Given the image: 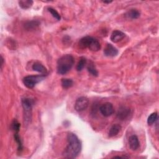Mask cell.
<instances>
[{"mask_svg":"<svg viewBox=\"0 0 159 159\" xmlns=\"http://www.w3.org/2000/svg\"><path fill=\"white\" fill-rule=\"evenodd\" d=\"M32 68L34 71H37L40 73H41V75H47V68L41 63H40L39 61L35 62L32 65Z\"/></svg>","mask_w":159,"mask_h":159,"instance_id":"7c38bea8","label":"cell"},{"mask_svg":"<svg viewBox=\"0 0 159 159\" xmlns=\"http://www.w3.org/2000/svg\"><path fill=\"white\" fill-rule=\"evenodd\" d=\"M88 71L93 76H98V71L96 69V68L94 66V64L91 61L87 67Z\"/></svg>","mask_w":159,"mask_h":159,"instance_id":"d6986e66","label":"cell"},{"mask_svg":"<svg viewBox=\"0 0 159 159\" xmlns=\"http://www.w3.org/2000/svg\"><path fill=\"white\" fill-rule=\"evenodd\" d=\"M48 11L52 15V16L55 19H56L57 20H60L61 19V16L60 14L55 9L50 7H48Z\"/></svg>","mask_w":159,"mask_h":159,"instance_id":"7402d4cb","label":"cell"},{"mask_svg":"<svg viewBox=\"0 0 159 159\" xmlns=\"http://www.w3.org/2000/svg\"><path fill=\"white\" fill-rule=\"evenodd\" d=\"M104 3H107V4H109L111 2H112V1H102Z\"/></svg>","mask_w":159,"mask_h":159,"instance_id":"d4e9b609","label":"cell"},{"mask_svg":"<svg viewBox=\"0 0 159 159\" xmlns=\"http://www.w3.org/2000/svg\"><path fill=\"white\" fill-rule=\"evenodd\" d=\"M129 145L130 148L133 151H135L139 148L140 146V142L137 135H132L129 137Z\"/></svg>","mask_w":159,"mask_h":159,"instance_id":"8fae6325","label":"cell"},{"mask_svg":"<svg viewBox=\"0 0 159 159\" xmlns=\"http://www.w3.org/2000/svg\"><path fill=\"white\" fill-rule=\"evenodd\" d=\"M158 118V114L157 112L152 113L147 119V124L148 125H152L155 122V121L157 120Z\"/></svg>","mask_w":159,"mask_h":159,"instance_id":"44dd1931","label":"cell"},{"mask_svg":"<svg viewBox=\"0 0 159 159\" xmlns=\"http://www.w3.org/2000/svg\"><path fill=\"white\" fill-rule=\"evenodd\" d=\"M19 4L22 9H27L32 6L33 1L32 0H20L19 1Z\"/></svg>","mask_w":159,"mask_h":159,"instance_id":"e0dca14e","label":"cell"},{"mask_svg":"<svg viewBox=\"0 0 159 159\" xmlns=\"http://www.w3.org/2000/svg\"><path fill=\"white\" fill-rule=\"evenodd\" d=\"M1 69H2V66L4 65V58H3L2 55H1Z\"/></svg>","mask_w":159,"mask_h":159,"instance_id":"cb8c5ba5","label":"cell"},{"mask_svg":"<svg viewBox=\"0 0 159 159\" xmlns=\"http://www.w3.org/2000/svg\"><path fill=\"white\" fill-rule=\"evenodd\" d=\"M61 84L63 88L68 89L73 85V81L70 78H63L61 79Z\"/></svg>","mask_w":159,"mask_h":159,"instance_id":"ac0fdd59","label":"cell"},{"mask_svg":"<svg viewBox=\"0 0 159 159\" xmlns=\"http://www.w3.org/2000/svg\"><path fill=\"white\" fill-rule=\"evenodd\" d=\"M21 102L23 108L24 123L25 125H28L32 120L33 101L29 98H24L22 99Z\"/></svg>","mask_w":159,"mask_h":159,"instance_id":"277c9868","label":"cell"},{"mask_svg":"<svg viewBox=\"0 0 159 159\" xmlns=\"http://www.w3.org/2000/svg\"><path fill=\"white\" fill-rule=\"evenodd\" d=\"M118 53V50L111 43H107L104 49V54L106 57H114L116 56Z\"/></svg>","mask_w":159,"mask_h":159,"instance_id":"9c48e42d","label":"cell"},{"mask_svg":"<svg viewBox=\"0 0 159 159\" xmlns=\"http://www.w3.org/2000/svg\"><path fill=\"white\" fill-rule=\"evenodd\" d=\"M74 58L71 55L66 54L61 56L57 61V71L60 75L67 73L73 67Z\"/></svg>","mask_w":159,"mask_h":159,"instance_id":"7a4b0ae2","label":"cell"},{"mask_svg":"<svg viewBox=\"0 0 159 159\" xmlns=\"http://www.w3.org/2000/svg\"><path fill=\"white\" fill-rule=\"evenodd\" d=\"M68 145L65 149L63 155L66 158H76L81 150V143L78 137L73 133L69 132L67 134Z\"/></svg>","mask_w":159,"mask_h":159,"instance_id":"6da1fadb","label":"cell"},{"mask_svg":"<svg viewBox=\"0 0 159 159\" xmlns=\"http://www.w3.org/2000/svg\"><path fill=\"white\" fill-rule=\"evenodd\" d=\"M125 37V34L123 32L119 30H115L112 32L110 39L112 42L117 43L121 41Z\"/></svg>","mask_w":159,"mask_h":159,"instance_id":"30bf717a","label":"cell"},{"mask_svg":"<svg viewBox=\"0 0 159 159\" xmlns=\"http://www.w3.org/2000/svg\"><path fill=\"white\" fill-rule=\"evenodd\" d=\"M130 113H131V111L129 107L125 106H121L119 108L116 115H117V117L119 119L121 120H124L129 117Z\"/></svg>","mask_w":159,"mask_h":159,"instance_id":"ba28073f","label":"cell"},{"mask_svg":"<svg viewBox=\"0 0 159 159\" xmlns=\"http://www.w3.org/2000/svg\"><path fill=\"white\" fill-rule=\"evenodd\" d=\"M121 128L122 127H121L120 125H119L118 124H113L109 129V131L108 133V136L109 137H112L117 135L119 134V132L120 131Z\"/></svg>","mask_w":159,"mask_h":159,"instance_id":"5bb4252c","label":"cell"},{"mask_svg":"<svg viewBox=\"0 0 159 159\" xmlns=\"http://www.w3.org/2000/svg\"><path fill=\"white\" fill-rule=\"evenodd\" d=\"M78 45L80 48H88L92 52H98L101 48V44L98 40L91 36L81 38L79 40Z\"/></svg>","mask_w":159,"mask_h":159,"instance_id":"3957f363","label":"cell"},{"mask_svg":"<svg viewBox=\"0 0 159 159\" xmlns=\"http://www.w3.org/2000/svg\"><path fill=\"white\" fill-rule=\"evenodd\" d=\"M86 64V58H84L83 57H81L80 58V60H79V61H78V63L76 65V70L78 71H81L84 68Z\"/></svg>","mask_w":159,"mask_h":159,"instance_id":"ffe728a7","label":"cell"},{"mask_svg":"<svg viewBox=\"0 0 159 159\" xmlns=\"http://www.w3.org/2000/svg\"><path fill=\"white\" fill-rule=\"evenodd\" d=\"M20 123L16 119H14V120L11 124L12 130H14V132H19L20 130Z\"/></svg>","mask_w":159,"mask_h":159,"instance_id":"603a6c76","label":"cell"},{"mask_svg":"<svg viewBox=\"0 0 159 159\" xmlns=\"http://www.w3.org/2000/svg\"><path fill=\"white\" fill-rule=\"evenodd\" d=\"M40 24V22L38 20H30L27 21V22L25 23L24 24V27L26 30H33L35 28H37Z\"/></svg>","mask_w":159,"mask_h":159,"instance_id":"9a60e30c","label":"cell"},{"mask_svg":"<svg viewBox=\"0 0 159 159\" xmlns=\"http://www.w3.org/2000/svg\"><path fill=\"white\" fill-rule=\"evenodd\" d=\"M14 138L16 141V142L17 144V150L19 152H21L23 150V145L22 140L20 139V137L19 135V132H14Z\"/></svg>","mask_w":159,"mask_h":159,"instance_id":"2e32d148","label":"cell"},{"mask_svg":"<svg viewBox=\"0 0 159 159\" xmlns=\"http://www.w3.org/2000/svg\"><path fill=\"white\" fill-rule=\"evenodd\" d=\"M99 111L103 116L109 117L114 113V108L112 103L107 102L100 106Z\"/></svg>","mask_w":159,"mask_h":159,"instance_id":"52a82bcc","label":"cell"},{"mask_svg":"<svg viewBox=\"0 0 159 159\" xmlns=\"http://www.w3.org/2000/svg\"><path fill=\"white\" fill-rule=\"evenodd\" d=\"M47 75H29L23 78L24 84L29 89L33 88L37 83L44 80Z\"/></svg>","mask_w":159,"mask_h":159,"instance_id":"5b68a950","label":"cell"},{"mask_svg":"<svg viewBox=\"0 0 159 159\" xmlns=\"http://www.w3.org/2000/svg\"><path fill=\"white\" fill-rule=\"evenodd\" d=\"M89 105V99L85 96L78 98L75 103V109L78 112H81L88 107Z\"/></svg>","mask_w":159,"mask_h":159,"instance_id":"8992f818","label":"cell"},{"mask_svg":"<svg viewBox=\"0 0 159 159\" xmlns=\"http://www.w3.org/2000/svg\"><path fill=\"white\" fill-rule=\"evenodd\" d=\"M125 16L128 19H136L140 17V12L136 9H131L125 13Z\"/></svg>","mask_w":159,"mask_h":159,"instance_id":"4fadbf2b","label":"cell"}]
</instances>
